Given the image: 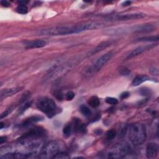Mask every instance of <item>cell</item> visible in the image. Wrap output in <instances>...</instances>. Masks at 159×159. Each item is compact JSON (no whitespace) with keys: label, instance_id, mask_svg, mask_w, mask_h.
I'll return each mask as SVG.
<instances>
[{"label":"cell","instance_id":"cell-36","mask_svg":"<svg viewBox=\"0 0 159 159\" xmlns=\"http://www.w3.org/2000/svg\"><path fill=\"white\" fill-rule=\"evenodd\" d=\"M27 3H28V1H19V4H23V5H26Z\"/></svg>","mask_w":159,"mask_h":159},{"label":"cell","instance_id":"cell-18","mask_svg":"<svg viewBox=\"0 0 159 159\" xmlns=\"http://www.w3.org/2000/svg\"><path fill=\"white\" fill-rule=\"evenodd\" d=\"M159 40V37L158 35L155 36H146L139 38L136 40L138 42H155Z\"/></svg>","mask_w":159,"mask_h":159},{"label":"cell","instance_id":"cell-35","mask_svg":"<svg viewBox=\"0 0 159 159\" xmlns=\"http://www.w3.org/2000/svg\"><path fill=\"white\" fill-rule=\"evenodd\" d=\"M130 4H131L130 1H125L122 4H123V6H129Z\"/></svg>","mask_w":159,"mask_h":159},{"label":"cell","instance_id":"cell-26","mask_svg":"<svg viewBox=\"0 0 159 159\" xmlns=\"http://www.w3.org/2000/svg\"><path fill=\"white\" fill-rule=\"evenodd\" d=\"M53 95H54L55 97H56V98L57 100H60V101L63 100V98H64L63 93H62V91H60V90L55 91L54 93H53Z\"/></svg>","mask_w":159,"mask_h":159},{"label":"cell","instance_id":"cell-32","mask_svg":"<svg viewBox=\"0 0 159 159\" xmlns=\"http://www.w3.org/2000/svg\"><path fill=\"white\" fill-rule=\"evenodd\" d=\"M0 3H1V4L3 7L6 8V7H9L10 6L9 3L8 1H6V0H2V1H1V2Z\"/></svg>","mask_w":159,"mask_h":159},{"label":"cell","instance_id":"cell-4","mask_svg":"<svg viewBox=\"0 0 159 159\" xmlns=\"http://www.w3.org/2000/svg\"><path fill=\"white\" fill-rule=\"evenodd\" d=\"M130 146L127 143H120L114 145L107 153V158H123L129 153Z\"/></svg>","mask_w":159,"mask_h":159},{"label":"cell","instance_id":"cell-12","mask_svg":"<svg viewBox=\"0 0 159 159\" xmlns=\"http://www.w3.org/2000/svg\"><path fill=\"white\" fill-rule=\"evenodd\" d=\"M113 42H114L113 41H103V42L100 43L99 44H98L95 48H93V50H91L89 52L88 56H93V55H95L98 52L103 51L104 49H105L107 47L111 46L113 43Z\"/></svg>","mask_w":159,"mask_h":159},{"label":"cell","instance_id":"cell-31","mask_svg":"<svg viewBox=\"0 0 159 159\" xmlns=\"http://www.w3.org/2000/svg\"><path fill=\"white\" fill-rule=\"evenodd\" d=\"M129 95H130V93L128 91H125L120 95V99L124 100V99H126V98H128L129 96Z\"/></svg>","mask_w":159,"mask_h":159},{"label":"cell","instance_id":"cell-34","mask_svg":"<svg viewBox=\"0 0 159 159\" xmlns=\"http://www.w3.org/2000/svg\"><path fill=\"white\" fill-rule=\"evenodd\" d=\"M150 72H151V73H152V74L157 75L158 74V70H157V69H155V68H153L152 69V70H150Z\"/></svg>","mask_w":159,"mask_h":159},{"label":"cell","instance_id":"cell-24","mask_svg":"<svg viewBox=\"0 0 159 159\" xmlns=\"http://www.w3.org/2000/svg\"><path fill=\"white\" fill-rule=\"evenodd\" d=\"M70 156L66 152H59L57 154L53 157V158H60V159H65V158H69Z\"/></svg>","mask_w":159,"mask_h":159},{"label":"cell","instance_id":"cell-21","mask_svg":"<svg viewBox=\"0 0 159 159\" xmlns=\"http://www.w3.org/2000/svg\"><path fill=\"white\" fill-rule=\"evenodd\" d=\"M72 130H73V128H72V124H68L63 128V134L65 136L68 137V136H70L71 135V134H72Z\"/></svg>","mask_w":159,"mask_h":159},{"label":"cell","instance_id":"cell-10","mask_svg":"<svg viewBox=\"0 0 159 159\" xmlns=\"http://www.w3.org/2000/svg\"><path fill=\"white\" fill-rule=\"evenodd\" d=\"M145 16V14L140 13H129V14H119L117 15L114 19H117L118 21H126V20H130V19H140L143 18Z\"/></svg>","mask_w":159,"mask_h":159},{"label":"cell","instance_id":"cell-5","mask_svg":"<svg viewBox=\"0 0 159 159\" xmlns=\"http://www.w3.org/2000/svg\"><path fill=\"white\" fill-rule=\"evenodd\" d=\"M60 152L59 144L56 141H51L43 145L39 157L41 158H53Z\"/></svg>","mask_w":159,"mask_h":159},{"label":"cell","instance_id":"cell-1","mask_svg":"<svg viewBox=\"0 0 159 159\" xmlns=\"http://www.w3.org/2000/svg\"><path fill=\"white\" fill-rule=\"evenodd\" d=\"M127 132L130 142L134 145H141L146 140V128L143 124L136 123L130 124Z\"/></svg>","mask_w":159,"mask_h":159},{"label":"cell","instance_id":"cell-11","mask_svg":"<svg viewBox=\"0 0 159 159\" xmlns=\"http://www.w3.org/2000/svg\"><path fill=\"white\" fill-rule=\"evenodd\" d=\"M154 45H146V46H141L138 47H137L135 48L134 51L131 52L127 57V58H131L135 57H137L139 56V55L142 54V53H144V52L149 51L150 49L152 48L153 47H154Z\"/></svg>","mask_w":159,"mask_h":159},{"label":"cell","instance_id":"cell-6","mask_svg":"<svg viewBox=\"0 0 159 159\" xmlns=\"http://www.w3.org/2000/svg\"><path fill=\"white\" fill-rule=\"evenodd\" d=\"M113 56L112 52H109L101 57L98 58L96 61L93 63L89 68L86 70V72L88 74H93L98 72L105 65Z\"/></svg>","mask_w":159,"mask_h":159},{"label":"cell","instance_id":"cell-19","mask_svg":"<svg viewBox=\"0 0 159 159\" xmlns=\"http://www.w3.org/2000/svg\"><path fill=\"white\" fill-rule=\"evenodd\" d=\"M88 104L92 108H97L100 106V101L97 96H92L88 100Z\"/></svg>","mask_w":159,"mask_h":159},{"label":"cell","instance_id":"cell-7","mask_svg":"<svg viewBox=\"0 0 159 159\" xmlns=\"http://www.w3.org/2000/svg\"><path fill=\"white\" fill-rule=\"evenodd\" d=\"M103 26V24L100 23V22H89V23H86L76 26V33H79V32L86 31L99 29L102 27Z\"/></svg>","mask_w":159,"mask_h":159},{"label":"cell","instance_id":"cell-17","mask_svg":"<svg viewBox=\"0 0 159 159\" xmlns=\"http://www.w3.org/2000/svg\"><path fill=\"white\" fill-rule=\"evenodd\" d=\"M150 80V78L149 76H147L146 75H138L135 76L134 78V79L133 80V82H132V85L134 86H138L139 85H140V84L143 83L144 82L148 81Z\"/></svg>","mask_w":159,"mask_h":159},{"label":"cell","instance_id":"cell-2","mask_svg":"<svg viewBox=\"0 0 159 159\" xmlns=\"http://www.w3.org/2000/svg\"><path fill=\"white\" fill-rule=\"evenodd\" d=\"M37 107L41 111L46 114L48 118H52L56 114L57 108L55 102L50 98H43L38 101Z\"/></svg>","mask_w":159,"mask_h":159},{"label":"cell","instance_id":"cell-29","mask_svg":"<svg viewBox=\"0 0 159 159\" xmlns=\"http://www.w3.org/2000/svg\"><path fill=\"white\" fill-rule=\"evenodd\" d=\"M13 110V108L12 107H11V108H8L7 109H6V110H5L1 114V117H0V118H1V119L4 118H5L6 116H7L8 114H9L11 113L12 112V111Z\"/></svg>","mask_w":159,"mask_h":159},{"label":"cell","instance_id":"cell-14","mask_svg":"<svg viewBox=\"0 0 159 159\" xmlns=\"http://www.w3.org/2000/svg\"><path fill=\"white\" fill-rule=\"evenodd\" d=\"M22 89H23L22 87H16L3 90L1 91V94H0V98H1V100H3L4 98H6L8 97L11 96L16 94V93L19 92Z\"/></svg>","mask_w":159,"mask_h":159},{"label":"cell","instance_id":"cell-9","mask_svg":"<svg viewBox=\"0 0 159 159\" xmlns=\"http://www.w3.org/2000/svg\"><path fill=\"white\" fill-rule=\"evenodd\" d=\"M158 145L154 142H150L148 144L146 147L145 154L147 158H155L158 153Z\"/></svg>","mask_w":159,"mask_h":159},{"label":"cell","instance_id":"cell-13","mask_svg":"<svg viewBox=\"0 0 159 159\" xmlns=\"http://www.w3.org/2000/svg\"><path fill=\"white\" fill-rule=\"evenodd\" d=\"M24 45L26 47V48H41L47 45V42L44 40L37 39V40L26 41L24 42Z\"/></svg>","mask_w":159,"mask_h":159},{"label":"cell","instance_id":"cell-23","mask_svg":"<svg viewBox=\"0 0 159 159\" xmlns=\"http://www.w3.org/2000/svg\"><path fill=\"white\" fill-rule=\"evenodd\" d=\"M119 73L123 76H126L130 75L131 73V72L128 68L125 67H122L119 68Z\"/></svg>","mask_w":159,"mask_h":159},{"label":"cell","instance_id":"cell-8","mask_svg":"<svg viewBox=\"0 0 159 159\" xmlns=\"http://www.w3.org/2000/svg\"><path fill=\"white\" fill-rule=\"evenodd\" d=\"M45 135H46V130L44 129L41 128H35L33 129H31L23 137L27 139L39 140V139L43 138V136H45Z\"/></svg>","mask_w":159,"mask_h":159},{"label":"cell","instance_id":"cell-25","mask_svg":"<svg viewBox=\"0 0 159 159\" xmlns=\"http://www.w3.org/2000/svg\"><path fill=\"white\" fill-rule=\"evenodd\" d=\"M117 133L114 129H111L108 130L106 133V139L108 140H112L116 137Z\"/></svg>","mask_w":159,"mask_h":159},{"label":"cell","instance_id":"cell-20","mask_svg":"<svg viewBox=\"0 0 159 159\" xmlns=\"http://www.w3.org/2000/svg\"><path fill=\"white\" fill-rule=\"evenodd\" d=\"M80 111L81 113L86 117H88L91 114V111L88 107L85 105H81L80 108Z\"/></svg>","mask_w":159,"mask_h":159},{"label":"cell","instance_id":"cell-28","mask_svg":"<svg viewBox=\"0 0 159 159\" xmlns=\"http://www.w3.org/2000/svg\"><path fill=\"white\" fill-rule=\"evenodd\" d=\"M106 102L109 105H116L118 103V101L116 98H112V97H108L106 99Z\"/></svg>","mask_w":159,"mask_h":159},{"label":"cell","instance_id":"cell-15","mask_svg":"<svg viewBox=\"0 0 159 159\" xmlns=\"http://www.w3.org/2000/svg\"><path fill=\"white\" fill-rule=\"evenodd\" d=\"M43 119V117L40 116H31L29 118L26 119L21 124V126L23 128H26L28 127L30 125L36 123L37 122H39L42 120Z\"/></svg>","mask_w":159,"mask_h":159},{"label":"cell","instance_id":"cell-3","mask_svg":"<svg viewBox=\"0 0 159 159\" xmlns=\"http://www.w3.org/2000/svg\"><path fill=\"white\" fill-rule=\"evenodd\" d=\"M72 34H76L75 26L53 27L49 29H43L39 32V34H41L42 36H65Z\"/></svg>","mask_w":159,"mask_h":159},{"label":"cell","instance_id":"cell-33","mask_svg":"<svg viewBox=\"0 0 159 159\" xmlns=\"http://www.w3.org/2000/svg\"><path fill=\"white\" fill-rule=\"evenodd\" d=\"M7 138L5 136H1V138H0V144H3L5 141H6Z\"/></svg>","mask_w":159,"mask_h":159},{"label":"cell","instance_id":"cell-27","mask_svg":"<svg viewBox=\"0 0 159 159\" xmlns=\"http://www.w3.org/2000/svg\"><path fill=\"white\" fill-rule=\"evenodd\" d=\"M32 104V101H29V102H26L24 103L23 105H22L21 108H19V112L20 113H23L24 111H26L27 108H29Z\"/></svg>","mask_w":159,"mask_h":159},{"label":"cell","instance_id":"cell-37","mask_svg":"<svg viewBox=\"0 0 159 159\" xmlns=\"http://www.w3.org/2000/svg\"><path fill=\"white\" fill-rule=\"evenodd\" d=\"M0 125H1V127H0V129H3V123H1V124H0Z\"/></svg>","mask_w":159,"mask_h":159},{"label":"cell","instance_id":"cell-22","mask_svg":"<svg viewBox=\"0 0 159 159\" xmlns=\"http://www.w3.org/2000/svg\"><path fill=\"white\" fill-rule=\"evenodd\" d=\"M17 12L19 14H25L28 11V8L26 6V5H23V4H19L18 6L17 7Z\"/></svg>","mask_w":159,"mask_h":159},{"label":"cell","instance_id":"cell-16","mask_svg":"<svg viewBox=\"0 0 159 159\" xmlns=\"http://www.w3.org/2000/svg\"><path fill=\"white\" fill-rule=\"evenodd\" d=\"M154 28L155 27L152 24H144L137 26L134 27V29L133 30L134 31V32H146L152 31Z\"/></svg>","mask_w":159,"mask_h":159},{"label":"cell","instance_id":"cell-30","mask_svg":"<svg viewBox=\"0 0 159 159\" xmlns=\"http://www.w3.org/2000/svg\"><path fill=\"white\" fill-rule=\"evenodd\" d=\"M75 97V93L73 91H68L66 93V95H65V98L68 101L72 100Z\"/></svg>","mask_w":159,"mask_h":159}]
</instances>
